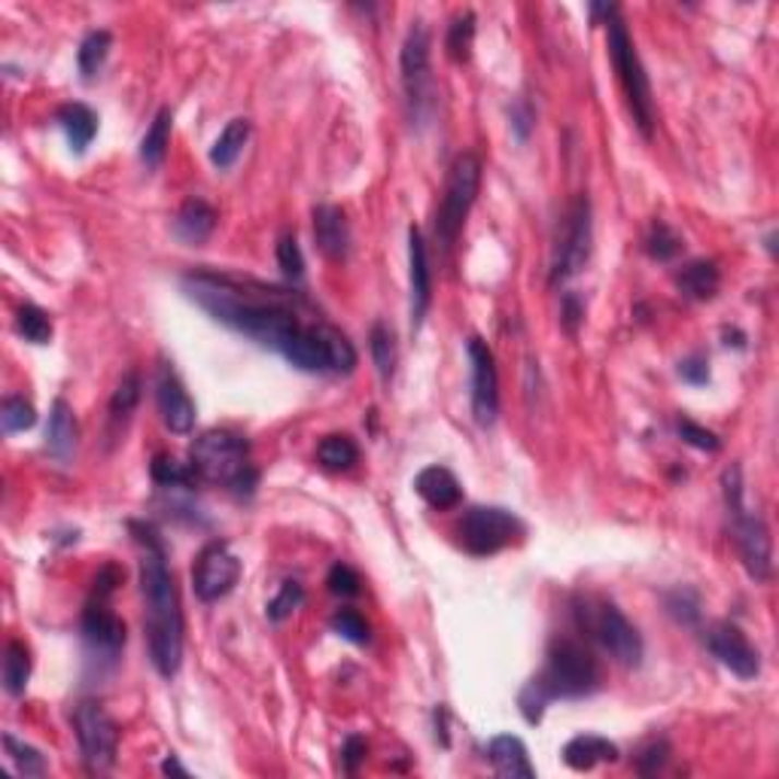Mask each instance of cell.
I'll return each mask as SVG.
<instances>
[{
	"mask_svg": "<svg viewBox=\"0 0 779 779\" xmlns=\"http://www.w3.org/2000/svg\"><path fill=\"white\" fill-rule=\"evenodd\" d=\"M317 460L329 472H347V469H353L360 463V447H357V442L350 435L333 433L317 445Z\"/></svg>",
	"mask_w": 779,
	"mask_h": 779,
	"instance_id": "obj_29",
	"label": "cell"
},
{
	"mask_svg": "<svg viewBox=\"0 0 779 779\" xmlns=\"http://www.w3.org/2000/svg\"><path fill=\"white\" fill-rule=\"evenodd\" d=\"M619 746L612 740L597 734H578L563 746V762L578 774L594 770L597 765H612V762H619Z\"/></svg>",
	"mask_w": 779,
	"mask_h": 779,
	"instance_id": "obj_22",
	"label": "cell"
},
{
	"mask_svg": "<svg viewBox=\"0 0 779 779\" xmlns=\"http://www.w3.org/2000/svg\"><path fill=\"white\" fill-rule=\"evenodd\" d=\"M341 762H345L347 774H357V767L365 762V740L362 736H347L345 750H341Z\"/></svg>",
	"mask_w": 779,
	"mask_h": 779,
	"instance_id": "obj_47",
	"label": "cell"
},
{
	"mask_svg": "<svg viewBox=\"0 0 779 779\" xmlns=\"http://www.w3.org/2000/svg\"><path fill=\"white\" fill-rule=\"evenodd\" d=\"M161 774H168V777H189V770L177 762V755H168V758H165Z\"/></svg>",
	"mask_w": 779,
	"mask_h": 779,
	"instance_id": "obj_50",
	"label": "cell"
},
{
	"mask_svg": "<svg viewBox=\"0 0 779 779\" xmlns=\"http://www.w3.org/2000/svg\"><path fill=\"white\" fill-rule=\"evenodd\" d=\"M667 758H670V743L667 740H651L636 755V770L643 777H651V774H658L667 765Z\"/></svg>",
	"mask_w": 779,
	"mask_h": 779,
	"instance_id": "obj_45",
	"label": "cell"
},
{
	"mask_svg": "<svg viewBox=\"0 0 779 779\" xmlns=\"http://www.w3.org/2000/svg\"><path fill=\"white\" fill-rule=\"evenodd\" d=\"M189 466L204 484H219L235 493H253L260 481L250 463L247 439L231 430H207L199 435L189 447Z\"/></svg>",
	"mask_w": 779,
	"mask_h": 779,
	"instance_id": "obj_4",
	"label": "cell"
},
{
	"mask_svg": "<svg viewBox=\"0 0 779 779\" xmlns=\"http://www.w3.org/2000/svg\"><path fill=\"white\" fill-rule=\"evenodd\" d=\"M329 627H333L341 639L353 643V646H365V643L372 639V631H369V624H365V619H362L357 609H338L333 619H329Z\"/></svg>",
	"mask_w": 779,
	"mask_h": 779,
	"instance_id": "obj_39",
	"label": "cell"
},
{
	"mask_svg": "<svg viewBox=\"0 0 779 779\" xmlns=\"http://www.w3.org/2000/svg\"><path fill=\"white\" fill-rule=\"evenodd\" d=\"M304 603V588L299 585V582H284L280 585V594H277L275 600L268 603V619L272 621H284L289 619L296 609Z\"/></svg>",
	"mask_w": 779,
	"mask_h": 779,
	"instance_id": "obj_42",
	"label": "cell"
},
{
	"mask_svg": "<svg viewBox=\"0 0 779 779\" xmlns=\"http://www.w3.org/2000/svg\"><path fill=\"white\" fill-rule=\"evenodd\" d=\"M0 423H3V433H25L37 423V411L25 396H7L0 405Z\"/></svg>",
	"mask_w": 779,
	"mask_h": 779,
	"instance_id": "obj_37",
	"label": "cell"
},
{
	"mask_svg": "<svg viewBox=\"0 0 779 779\" xmlns=\"http://www.w3.org/2000/svg\"><path fill=\"white\" fill-rule=\"evenodd\" d=\"M408 289H411V329H420L433 304V268L418 226L408 229Z\"/></svg>",
	"mask_w": 779,
	"mask_h": 779,
	"instance_id": "obj_18",
	"label": "cell"
},
{
	"mask_svg": "<svg viewBox=\"0 0 779 779\" xmlns=\"http://www.w3.org/2000/svg\"><path fill=\"white\" fill-rule=\"evenodd\" d=\"M180 287L207 317L256 345L272 347L284 360L323 323L317 308L299 289L272 287L253 277L199 268L183 275Z\"/></svg>",
	"mask_w": 779,
	"mask_h": 779,
	"instance_id": "obj_1",
	"label": "cell"
},
{
	"mask_svg": "<svg viewBox=\"0 0 779 779\" xmlns=\"http://www.w3.org/2000/svg\"><path fill=\"white\" fill-rule=\"evenodd\" d=\"M80 631L92 655L116 661L119 651L125 646V621L116 615L110 603L104 597H88L86 609H83V621H80Z\"/></svg>",
	"mask_w": 779,
	"mask_h": 779,
	"instance_id": "obj_16",
	"label": "cell"
},
{
	"mask_svg": "<svg viewBox=\"0 0 779 779\" xmlns=\"http://www.w3.org/2000/svg\"><path fill=\"white\" fill-rule=\"evenodd\" d=\"M582 317H585V311H582V304H578L576 296H563V304H561V323L566 333H576L578 323H582Z\"/></svg>",
	"mask_w": 779,
	"mask_h": 779,
	"instance_id": "obj_48",
	"label": "cell"
},
{
	"mask_svg": "<svg viewBox=\"0 0 779 779\" xmlns=\"http://www.w3.org/2000/svg\"><path fill=\"white\" fill-rule=\"evenodd\" d=\"M149 472H153V481H156L159 488H168V491H189V488L199 481L189 463L173 460V457H165V454L153 457Z\"/></svg>",
	"mask_w": 779,
	"mask_h": 779,
	"instance_id": "obj_31",
	"label": "cell"
},
{
	"mask_svg": "<svg viewBox=\"0 0 779 779\" xmlns=\"http://www.w3.org/2000/svg\"><path fill=\"white\" fill-rule=\"evenodd\" d=\"M134 539L144 546L141 558V594H144V636L149 661L159 676L173 679L183 664V609L168 570V554L153 524H131Z\"/></svg>",
	"mask_w": 779,
	"mask_h": 779,
	"instance_id": "obj_2",
	"label": "cell"
},
{
	"mask_svg": "<svg viewBox=\"0 0 779 779\" xmlns=\"http://www.w3.org/2000/svg\"><path fill=\"white\" fill-rule=\"evenodd\" d=\"M430 31L423 22H411V28L405 34L403 56H399V71H403V88L408 110L415 122H427L433 116L435 107V80L433 64H430Z\"/></svg>",
	"mask_w": 779,
	"mask_h": 779,
	"instance_id": "obj_9",
	"label": "cell"
},
{
	"mask_svg": "<svg viewBox=\"0 0 779 779\" xmlns=\"http://www.w3.org/2000/svg\"><path fill=\"white\" fill-rule=\"evenodd\" d=\"M679 375L688 384H707L709 381V362L704 357H688L679 362Z\"/></svg>",
	"mask_w": 779,
	"mask_h": 779,
	"instance_id": "obj_46",
	"label": "cell"
},
{
	"mask_svg": "<svg viewBox=\"0 0 779 779\" xmlns=\"http://www.w3.org/2000/svg\"><path fill=\"white\" fill-rule=\"evenodd\" d=\"M573 615L578 631L607 651L609 658H615L621 667H639L646 651L643 636L612 600L585 594L573 603Z\"/></svg>",
	"mask_w": 779,
	"mask_h": 779,
	"instance_id": "obj_5",
	"label": "cell"
},
{
	"mask_svg": "<svg viewBox=\"0 0 779 779\" xmlns=\"http://www.w3.org/2000/svg\"><path fill=\"white\" fill-rule=\"evenodd\" d=\"M277 265H280V272H284L289 280H302L304 256H302V247H299V241H296L292 231L280 235V241H277Z\"/></svg>",
	"mask_w": 779,
	"mask_h": 779,
	"instance_id": "obj_41",
	"label": "cell"
},
{
	"mask_svg": "<svg viewBox=\"0 0 779 779\" xmlns=\"http://www.w3.org/2000/svg\"><path fill=\"white\" fill-rule=\"evenodd\" d=\"M478 189H481V159L476 153H460L451 165L445 195H442L439 214H435V238L445 253L457 244L466 217L478 199Z\"/></svg>",
	"mask_w": 779,
	"mask_h": 779,
	"instance_id": "obj_8",
	"label": "cell"
},
{
	"mask_svg": "<svg viewBox=\"0 0 779 779\" xmlns=\"http://www.w3.org/2000/svg\"><path fill=\"white\" fill-rule=\"evenodd\" d=\"M314 241L326 260L341 262L350 253V226L341 207L335 204H317L314 207Z\"/></svg>",
	"mask_w": 779,
	"mask_h": 779,
	"instance_id": "obj_19",
	"label": "cell"
},
{
	"mask_svg": "<svg viewBox=\"0 0 779 779\" xmlns=\"http://www.w3.org/2000/svg\"><path fill=\"white\" fill-rule=\"evenodd\" d=\"M171 110H159L156 119H153V125L146 129L144 141H141V161H144L146 168H153V171L165 161V153H168V144H171Z\"/></svg>",
	"mask_w": 779,
	"mask_h": 779,
	"instance_id": "obj_30",
	"label": "cell"
},
{
	"mask_svg": "<svg viewBox=\"0 0 779 779\" xmlns=\"http://www.w3.org/2000/svg\"><path fill=\"white\" fill-rule=\"evenodd\" d=\"M73 731L80 740L83 762L92 774H104L116 765L119 752V724L98 700H80L73 709Z\"/></svg>",
	"mask_w": 779,
	"mask_h": 779,
	"instance_id": "obj_11",
	"label": "cell"
},
{
	"mask_svg": "<svg viewBox=\"0 0 779 779\" xmlns=\"http://www.w3.org/2000/svg\"><path fill=\"white\" fill-rule=\"evenodd\" d=\"M110 46H113L110 31H92V34H86V40L80 44V52H76V64H80L83 80H92L95 73L101 71Z\"/></svg>",
	"mask_w": 779,
	"mask_h": 779,
	"instance_id": "obj_33",
	"label": "cell"
},
{
	"mask_svg": "<svg viewBox=\"0 0 779 779\" xmlns=\"http://www.w3.org/2000/svg\"><path fill=\"white\" fill-rule=\"evenodd\" d=\"M241 578V561L226 542H211L204 546L199 561L192 566V588L202 603H217L223 597L235 591Z\"/></svg>",
	"mask_w": 779,
	"mask_h": 779,
	"instance_id": "obj_13",
	"label": "cell"
},
{
	"mask_svg": "<svg viewBox=\"0 0 779 779\" xmlns=\"http://www.w3.org/2000/svg\"><path fill=\"white\" fill-rule=\"evenodd\" d=\"M3 746H7V755H10V762H13L15 770H19L22 777H44L46 774L44 752L34 750L31 743L19 740L15 734H3Z\"/></svg>",
	"mask_w": 779,
	"mask_h": 779,
	"instance_id": "obj_35",
	"label": "cell"
},
{
	"mask_svg": "<svg viewBox=\"0 0 779 779\" xmlns=\"http://www.w3.org/2000/svg\"><path fill=\"white\" fill-rule=\"evenodd\" d=\"M80 427L73 418V408L64 399H56L49 408V423H46V447L56 460L68 463L76 451Z\"/></svg>",
	"mask_w": 779,
	"mask_h": 779,
	"instance_id": "obj_23",
	"label": "cell"
},
{
	"mask_svg": "<svg viewBox=\"0 0 779 779\" xmlns=\"http://www.w3.org/2000/svg\"><path fill=\"white\" fill-rule=\"evenodd\" d=\"M415 491L423 503L435 508V512H447L454 505H460L463 500V488L457 476L445 469V466H427L420 469L418 478H415Z\"/></svg>",
	"mask_w": 779,
	"mask_h": 779,
	"instance_id": "obj_20",
	"label": "cell"
},
{
	"mask_svg": "<svg viewBox=\"0 0 779 779\" xmlns=\"http://www.w3.org/2000/svg\"><path fill=\"white\" fill-rule=\"evenodd\" d=\"M704 639H707V649L712 651V658L722 667H728L734 676L755 679L762 673V655L750 643V636L743 634L736 624H731V621L709 624Z\"/></svg>",
	"mask_w": 779,
	"mask_h": 779,
	"instance_id": "obj_15",
	"label": "cell"
},
{
	"mask_svg": "<svg viewBox=\"0 0 779 779\" xmlns=\"http://www.w3.org/2000/svg\"><path fill=\"white\" fill-rule=\"evenodd\" d=\"M488 758H491V767L496 770V777L503 779H534L536 767L527 755V746L524 740L515 734H500L493 736L491 746H488Z\"/></svg>",
	"mask_w": 779,
	"mask_h": 779,
	"instance_id": "obj_21",
	"label": "cell"
},
{
	"mask_svg": "<svg viewBox=\"0 0 779 779\" xmlns=\"http://www.w3.org/2000/svg\"><path fill=\"white\" fill-rule=\"evenodd\" d=\"M56 122L68 134L73 153H86L95 134H98V116L86 104H64L56 113Z\"/></svg>",
	"mask_w": 779,
	"mask_h": 779,
	"instance_id": "obj_26",
	"label": "cell"
},
{
	"mask_svg": "<svg viewBox=\"0 0 779 779\" xmlns=\"http://www.w3.org/2000/svg\"><path fill=\"white\" fill-rule=\"evenodd\" d=\"M247 141H250V122L247 119H231L229 125L219 131L214 146H211V161L217 165L219 171H229L231 165L238 161V156L244 153Z\"/></svg>",
	"mask_w": 779,
	"mask_h": 779,
	"instance_id": "obj_27",
	"label": "cell"
},
{
	"mask_svg": "<svg viewBox=\"0 0 779 779\" xmlns=\"http://www.w3.org/2000/svg\"><path fill=\"white\" fill-rule=\"evenodd\" d=\"M156 403H159V415L171 433H192V427H195V403L189 396L187 384L177 377V372L168 362H161L159 372H156Z\"/></svg>",
	"mask_w": 779,
	"mask_h": 779,
	"instance_id": "obj_17",
	"label": "cell"
},
{
	"mask_svg": "<svg viewBox=\"0 0 779 779\" xmlns=\"http://www.w3.org/2000/svg\"><path fill=\"white\" fill-rule=\"evenodd\" d=\"M31 679V651L22 639H10L3 651V688L10 697H22Z\"/></svg>",
	"mask_w": 779,
	"mask_h": 779,
	"instance_id": "obj_28",
	"label": "cell"
},
{
	"mask_svg": "<svg viewBox=\"0 0 779 779\" xmlns=\"http://www.w3.org/2000/svg\"><path fill=\"white\" fill-rule=\"evenodd\" d=\"M512 129L518 134V141H527V134L534 129V110L524 101H518L512 107Z\"/></svg>",
	"mask_w": 779,
	"mask_h": 779,
	"instance_id": "obj_49",
	"label": "cell"
},
{
	"mask_svg": "<svg viewBox=\"0 0 779 779\" xmlns=\"http://www.w3.org/2000/svg\"><path fill=\"white\" fill-rule=\"evenodd\" d=\"M600 667L594 651L578 639H554L542 673L520 692V712L530 724L542 719V709L551 700H573L597 692Z\"/></svg>",
	"mask_w": 779,
	"mask_h": 779,
	"instance_id": "obj_3",
	"label": "cell"
},
{
	"mask_svg": "<svg viewBox=\"0 0 779 779\" xmlns=\"http://www.w3.org/2000/svg\"><path fill=\"white\" fill-rule=\"evenodd\" d=\"M360 573H357L353 566H347V563H335L333 570H329V576H326V588H329V594H335V597H357V594H360Z\"/></svg>",
	"mask_w": 779,
	"mask_h": 779,
	"instance_id": "obj_43",
	"label": "cell"
},
{
	"mask_svg": "<svg viewBox=\"0 0 779 779\" xmlns=\"http://www.w3.org/2000/svg\"><path fill=\"white\" fill-rule=\"evenodd\" d=\"M469 365H472V418L478 427H493L500 415V375H496V360L484 338L472 335L469 345Z\"/></svg>",
	"mask_w": 779,
	"mask_h": 779,
	"instance_id": "obj_14",
	"label": "cell"
},
{
	"mask_svg": "<svg viewBox=\"0 0 779 779\" xmlns=\"http://www.w3.org/2000/svg\"><path fill=\"white\" fill-rule=\"evenodd\" d=\"M520 534H524L520 518L503 505H472L463 512L457 524V539L463 551H469L472 558H491L496 551L508 549Z\"/></svg>",
	"mask_w": 779,
	"mask_h": 779,
	"instance_id": "obj_10",
	"label": "cell"
},
{
	"mask_svg": "<svg viewBox=\"0 0 779 779\" xmlns=\"http://www.w3.org/2000/svg\"><path fill=\"white\" fill-rule=\"evenodd\" d=\"M141 403V375L137 372H125L119 387L113 389V399H110V423H125L131 418V411Z\"/></svg>",
	"mask_w": 779,
	"mask_h": 779,
	"instance_id": "obj_36",
	"label": "cell"
},
{
	"mask_svg": "<svg viewBox=\"0 0 779 779\" xmlns=\"http://www.w3.org/2000/svg\"><path fill=\"white\" fill-rule=\"evenodd\" d=\"M724 488V503H728V512H731V520H734V542L740 558H743V566L755 582H767L770 573H774V554H770V530L767 524L758 515H752L746 503H743V472L740 466H731L724 469L722 478Z\"/></svg>",
	"mask_w": 779,
	"mask_h": 779,
	"instance_id": "obj_7",
	"label": "cell"
},
{
	"mask_svg": "<svg viewBox=\"0 0 779 779\" xmlns=\"http://www.w3.org/2000/svg\"><path fill=\"white\" fill-rule=\"evenodd\" d=\"M607 25H609V58H612L615 73H619V83L621 88H624L627 107H631L636 129L643 131V137H651V134H655V98H651L649 73H646L643 61H639L634 37H631L627 25L621 22V15L609 19Z\"/></svg>",
	"mask_w": 779,
	"mask_h": 779,
	"instance_id": "obj_6",
	"label": "cell"
},
{
	"mask_svg": "<svg viewBox=\"0 0 779 779\" xmlns=\"http://www.w3.org/2000/svg\"><path fill=\"white\" fill-rule=\"evenodd\" d=\"M594 247V223H591V202L582 195L570 207V214L563 219L558 247H554V262H551V284H566L570 277H576L588 260H591Z\"/></svg>",
	"mask_w": 779,
	"mask_h": 779,
	"instance_id": "obj_12",
	"label": "cell"
},
{
	"mask_svg": "<svg viewBox=\"0 0 779 779\" xmlns=\"http://www.w3.org/2000/svg\"><path fill=\"white\" fill-rule=\"evenodd\" d=\"M676 430H679V435H682V442L685 445H692V447H697V451H719L722 447V442H719V435L712 433V430H707V427H700V423H694V420H688V418H682L676 423Z\"/></svg>",
	"mask_w": 779,
	"mask_h": 779,
	"instance_id": "obj_44",
	"label": "cell"
},
{
	"mask_svg": "<svg viewBox=\"0 0 779 779\" xmlns=\"http://www.w3.org/2000/svg\"><path fill=\"white\" fill-rule=\"evenodd\" d=\"M472 40H476V13L466 10V13L457 15V19L451 22V28H447V58L457 61V64L469 61V56H472Z\"/></svg>",
	"mask_w": 779,
	"mask_h": 779,
	"instance_id": "obj_32",
	"label": "cell"
},
{
	"mask_svg": "<svg viewBox=\"0 0 779 779\" xmlns=\"http://www.w3.org/2000/svg\"><path fill=\"white\" fill-rule=\"evenodd\" d=\"M722 275H719V265L712 260H694L688 265H682L676 272V287L685 299L694 302H707L719 292Z\"/></svg>",
	"mask_w": 779,
	"mask_h": 779,
	"instance_id": "obj_25",
	"label": "cell"
},
{
	"mask_svg": "<svg viewBox=\"0 0 779 779\" xmlns=\"http://www.w3.org/2000/svg\"><path fill=\"white\" fill-rule=\"evenodd\" d=\"M679 250H682V238H679L676 231L670 229L667 223H655L649 231V238H646V253H649L651 260L658 262H670L673 256H676Z\"/></svg>",
	"mask_w": 779,
	"mask_h": 779,
	"instance_id": "obj_40",
	"label": "cell"
},
{
	"mask_svg": "<svg viewBox=\"0 0 779 779\" xmlns=\"http://www.w3.org/2000/svg\"><path fill=\"white\" fill-rule=\"evenodd\" d=\"M15 333L31 345H49L52 338V317L37 304H22L15 314Z\"/></svg>",
	"mask_w": 779,
	"mask_h": 779,
	"instance_id": "obj_34",
	"label": "cell"
},
{
	"mask_svg": "<svg viewBox=\"0 0 779 779\" xmlns=\"http://www.w3.org/2000/svg\"><path fill=\"white\" fill-rule=\"evenodd\" d=\"M369 350H372V360H375V369L381 381H389L393 377V369H396V345H393V335L384 323H375L372 333H369Z\"/></svg>",
	"mask_w": 779,
	"mask_h": 779,
	"instance_id": "obj_38",
	"label": "cell"
},
{
	"mask_svg": "<svg viewBox=\"0 0 779 779\" xmlns=\"http://www.w3.org/2000/svg\"><path fill=\"white\" fill-rule=\"evenodd\" d=\"M217 229V211L204 199H189L173 219V231L187 244H204Z\"/></svg>",
	"mask_w": 779,
	"mask_h": 779,
	"instance_id": "obj_24",
	"label": "cell"
}]
</instances>
